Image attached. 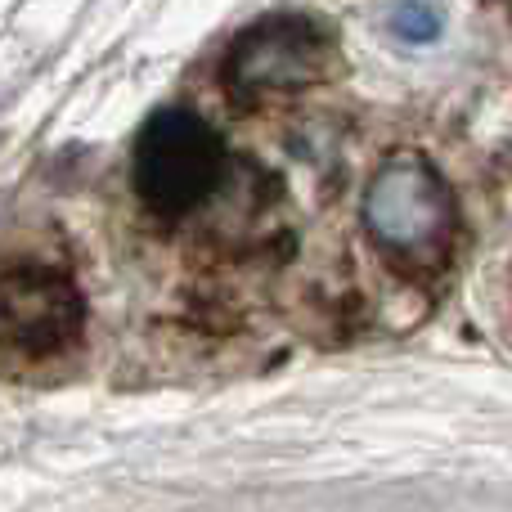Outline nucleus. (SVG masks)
I'll return each instance as SVG.
<instances>
[{"instance_id":"f257e3e1","label":"nucleus","mask_w":512,"mask_h":512,"mask_svg":"<svg viewBox=\"0 0 512 512\" xmlns=\"http://www.w3.org/2000/svg\"><path fill=\"white\" fill-rule=\"evenodd\" d=\"M364 225L391 261L409 270L445 261L454 239V198L423 158H391L364 189Z\"/></svg>"},{"instance_id":"f03ea898","label":"nucleus","mask_w":512,"mask_h":512,"mask_svg":"<svg viewBox=\"0 0 512 512\" xmlns=\"http://www.w3.org/2000/svg\"><path fill=\"white\" fill-rule=\"evenodd\" d=\"M225 171V149L203 117L185 108L158 113L135 140V189L162 216L198 207Z\"/></svg>"},{"instance_id":"7ed1b4c3","label":"nucleus","mask_w":512,"mask_h":512,"mask_svg":"<svg viewBox=\"0 0 512 512\" xmlns=\"http://www.w3.org/2000/svg\"><path fill=\"white\" fill-rule=\"evenodd\" d=\"M328 59H333V36L315 23V18H261L234 41L225 77L243 95H261V90H301L310 81L324 77Z\"/></svg>"},{"instance_id":"20e7f679","label":"nucleus","mask_w":512,"mask_h":512,"mask_svg":"<svg viewBox=\"0 0 512 512\" xmlns=\"http://www.w3.org/2000/svg\"><path fill=\"white\" fill-rule=\"evenodd\" d=\"M81 333V297L68 274L50 265H14L0 274V342L45 355Z\"/></svg>"},{"instance_id":"39448f33","label":"nucleus","mask_w":512,"mask_h":512,"mask_svg":"<svg viewBox=\"0 0 512 512\" xmlns=\"http://www.w3.org/2000/svg\"><path fill=\"white\" fill-rule=\"evenodd\" d=\"M387 23H391V32H396L400 41H409V45H423V41H432V36L441 32L436 9L423 5V0H396Z\"/></svg>"}]
</instances>
